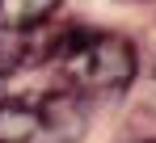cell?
Returning <instances> with one entry per match:
<instances>
[{"mask_svg":"<svg viewBox=\"0 0 156 143\" xmlns=\"http://www.w3.org/2000/svg\"><path fill=\"white\" fill-rule=\"evenodd\" d=\"M59 9V0H0V30L4 34H21L42 25Z\"/></svg>","mask_w":156,"mask_h":143,"instance_id":"3957f363","label":"cell"},{"mask_svg":"<svg viewBox=\"0 0 156 143\" xmlns=\"http://www.w3.org/2000/svg\"><path fill=\"white\" fill-rule=\"evenodd\" d=\"M42 63H51L59 84L76 97H114L135 80V47L122 34L63 25L42 42Z\"/></svg>","mask_w":156,"mask_h":143,"instance_id":"6da1fadb","label":"cell"},{"mask_svg":"<svg viewBox=\"0 0 156 143\" xmlns=\"http://www.w3.org/2000/svg\"><path fill=\"white\" fill-rule=\"evenodd\" d=\"M84 126V105L68 89L0 97V143H80Z\"/></svg>","mask_w":156,"mask_h":143,"instance_id":"7a4b0ae2","label":"cell"},{"mask_svg":"<svg viewBox=\"0 0 156 143\" xmlns=\"http://www.w3.org/2000/svg\"><path fill=\"white\" fill-rule=\"evenodd\" d=\"M148 143H156V139H148Z\"/></svg>","mask_w":156,"mask_h":143,"instance_id":"277c9868","label":"cell"}]
</instances>
